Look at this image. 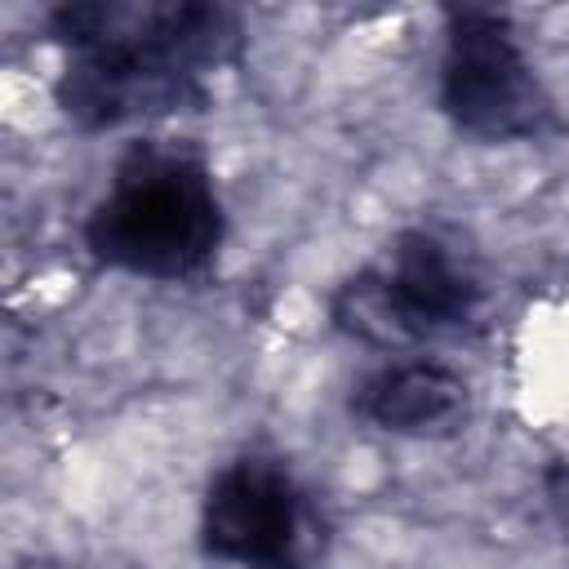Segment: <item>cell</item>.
<instances>
[{"mask_svg": "<svg viewBox=\"0 0 569 569\" xmlns=\"http://www.w3.org/2000/svg\"><path fill=\"white\" fill-rule=\"evenodd\" d=\"M49 31L67 49L58 107L80 129L196 111L209 71L240 53V18L196 0H71L49 13Z\"/></svg>", "mask_w": 569, "mask_h": 569, "instance_id": "cell-1", "label": "cell"}, {"mask_svg": "<svg viewBox=\"0 0 569 569\" xmlns=\"http://www.w3.org/2000/svg\"><path fill=\"white\" fill-rule=\"evenodd\" d=\"M222 236L227 213L213 173L196 151L169 142L129 147L84 218L89 253L147 280L200 276L222 249Z\"/></svg>", "mask_w": 569, "mask_h": 569, "instance_id": "cell-2", "label": "cell"}, {"mask_svg": "<svg viewBox=\"0 0 569 569\" xmlns=\"http://www.w3.org/2000/svg\"><path fill=\"white\" fill-rule=\"evenodd\" d=\"M440 107L480 142L542 138L556 124V107L533 76L511 18L480 4L445 9Z\"/></svg>", "mask_w": 569, "mask_h": 569, "instance_id": "cell-3", "label": "cell"}, {"mask_svg": "<svg viewBox=\"0 0 569 569\" xmlns=\"http://www.w3.org/2000/svg\"><path fill=\"white\" fill-rule=\"evenodd\" d=\"M480 311L476 271L427 227L396 236L387 258L347 280L333 320L365 342H413L462 329Z\"/></svg>", "mask_w": 569, "mask_h": 569, "instance_id": "cell-4", "label": "cell"}, {"mask_svg": "<svg viewBox=\"0 0 569 569\" xmlns=\"http://www.w3.org/2000/svg\"><path fill=\"white\" fill-rule=\"evenodd\" d=\"M200 547L236 569H311L325 556V520L284 462L244 453L204 489Z\"/></svg>", "mask_w": 569, "mask_h": 569, "instance_id": "cell-5", "label": "cell"}, {"mask_svg": "<svg viewBox=\"0 0 569 569\" xmlns=\"http://www.w3.org/2000/svg\"><path fill=\"white\" fill-rule=\"evenodd\" d=\"M467 382L436 360H391L373 369L351 409L360 422L391 436H445L467 418Z\"/></svg>", "mask_w": 569, "mask_h": 569, "instance_id": "cell-6", "label": "cell"}, {"mask_svg": "<svg viewBox=\"0 0 569 569\" xmlns=\"http://www.w3.org/2000/svg\"><path fill=\"white\" fill-rule=\"evenodd\" d=\"M560 507H565V520H569V485H565V493H560Z\"/></svg>", "mask_w": 569, "mask_h": 569, "instance_id": "cell-7", "label": "cell"}]
</instances>
